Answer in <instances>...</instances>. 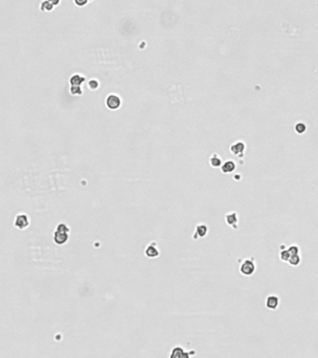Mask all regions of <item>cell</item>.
Listing matches in <instances>:
<instances>
[{
  "instance_id": "obj_13",
  "label": "cell",
  "mask_w": 318,
  "mask_h": 358,
  "mask_svg": "<svg viewBox=\"0 0 318 358\" xmlns=\"http://www.w3.org/2000/svg\"><path fill=\"white\" fill-rule=\"evenodd\" d=\"M226 223L230 226H234L238 223V214L236 212H230L225 216Z\"/></svg>"
},
{
  "instance_id": "obj_4",
  "label": "cell",
  "mask_w": 318,
  "mask_h": 358,
  "mask_svg": "<svg viewBox=\"0 0 318 358\" xmlns=\"http://www.w3.org/2000/svg\"><path fill=\"white\" fill-rule=\"evenodd\" d=\"M256 271V265L251 259H245L240 266V272L245 276H251Z\"/></svg>"
},
{
  "instance_id": "obj_9",
  "label": "cell",
  "mask_w": 318,
  "mask_h": 358,
  "mask_svg": "<svg viewBox=\"0 0 318 358\" xmlns=\"http://www.w3.org/2000/svg\"><path fill=\"white\" fill-rule=\"evenodd\" d=\"M236 169V163L232 159H228L223 163L220 170L223 174H231Z\"/></svg>"
},
{
  "instance_id": "obj_21",
  "label": "cell",
  "mask_w": 318,
  "mask_h": 358,
  "mask_svg": "<svg viewBox=\"0 0 318 358\" xmlns=\"http://www.w3.org/2000/svg\"><path fill=\"white\" fill-rule=\"evenodd\" d=\"M287 250H288V252L290 253V255H291V256H294V255H298V253H300V248H298V245H296V244H292V245H290V246L287 248Z\"/></svg>"
},
{
  "instance_id": "obj_8",
  "label": "cell",
  "mask_w": 318,
  "mask_h": 358,
  "mask_svg": "<svg viewBox=\"0 0 318 358\" xmlns=\"http://www.w3.org/2000/svg\"><path fill=\"white\" fill-rule=\"evenodd\" d=\"M68 239H69L68 233H65V232H61V231H58V230H55L53 232V241H54V243L56 244L63 245V244L67 243Z\"/></svg>"
},
{
  "instance_id": "obj_16",
  "label": "cell",
  "mask_w": 318,
  "mask_h": 358,
  "mask_svg": "<svg viewBox=\"0 0 318 358\" xmlns=\"http://www.w3.org/2000/svg\"><path fill=\"white\" fill-rule=\"evenodd\" d=\"M69 93L73 96H80L83 93V90L81 86H70Z\"/></svg>"
},
{
  "instance_id": "obj_17",
  "label": "cell",
  "mask_w": 318,
  "mask_h": 358,
  "mask_svg": "<svg viewBox=\"0 0 318 358\" xmlns=\"http://www.w3.org/2000/svg\"><path fill=\"white\" fill-rule=\"evenodd\" d=\"M301 258L300 255H294V256L290 257V258L288 260V264L292 267H297L301 264Z\"/></svg>"
},
{
  "instance_id": "obj_22",
  "label": "cell",
  "mask_w": 318,
  "mask_h": 358,
  "mask_svg": "<svg viewBox=\"0 0 318 358\" xmlns=\"http://www.w3.org/2000/svg\"><path fill=\"white\" fill-rule=\"evenodd\" d=\"M74 4H75V5H77V6L80 7V8H81V7H84L85 5H87V4H88V1H87V0H75V1H74Z\"/></svg>"
},
{
  "instance_id": "obj_2",
  "label": "cell",
  "mask_w": 318,
  "mask_h": 358,
  "mask_svg": "<svg viewBox=\"0 0 318 358\" xmlns=\"http://www.w3.org/2000/svg\"><path fill=\"white\" fill-rule=\"evenodd\" d=\"M121 97L117 93H109L105 98V105L109 110H117L121 106Z\"/></svg>"
},
{
  "instance_id": "obj_11",
  "label": "cell",
  "mask_w": 318,
  "mask_h": 358,
  "mask_svg": "<svg viewBox=\"0 0 318 358\" xmlns=\"http://www.w3.org/2000/svg\"><path fill=\"white\" fill-rule=\"evenodd\" d=\"M170 358H190V353L184 351L181 347H175L170 354Z\"/></svg>"
},
{
  "instance_id": "obj_12",
  "label": "cell",
  "mask_w": 318,
  "mask_h": 358,
  "mask_svg": "<svg viewBox=\"0 0 318 358\" xmlns=\"http://www.w3.org/2000/svg\"><path fill=\"white\" fill-rule=\"evenodd\" d=\"M209 164L213 168H220L223 164L222 159L217 153H213L209 158Z\"/></svg>"
},
{
  "instance_id": "obj_20",
  "label": "cell",
  "mask_w": 318,
  "mask_h": 358,
  "mask_svg": "<svg viewBox=\"0 0 318 358\" xmlns=\"http://www.w3.org/2000/svg\"><path fill=\"white\" fill-rule=\"evenodd\" d=\"M55 230H58V231H61V232H65V233H69L70 228L65 223H59L57 225V227H56Z\"/></svg>"
},
{
  "instance_id": "obj_18",
  "label": "cell",
  "mask_w": 318,
  "mask_h": 358,
  "mask_svg": "<svg viewBox=\"0 0 318 358\" xmlns=\"http://www.w3.org/2000/svg\"><path fill=\"white\" fill-rule=\"evenodd\" d=\"M279 257H280V259H281L283 262H288V260H289L291 255H290V253L288 252V250H287V249H284V250H281V251H280Z\"/></svg>"
},
{
  "instance_id": "obj_5",
  "label": "cell",
  "mask_w": 318,
  "mask_h": 358,
  "mask_svg": "<svg viewBox=\"0 0 318 358\" xmlns=\"http://www.w3.org/2000/svg\"><path fill=\"white\" fill-rule=\"evenodd\" d=\"M145 255L149 258H156L160 256V251L158 249V245L155 242H151L148 243L145 249Z\"/></svg>"
},
{
  "instance_id": "obj_3",
  "label": "cell",
  "mask_w": 318,
  "mask_h": 358,
  "mask_svg": "<svg viewBox=\"0 0 318 358\" xmlns=\"http://www.w3.org/2000/svg\"><path fill=\"white\" fill-rule=\"evenodd\" d=\"M246 149V145L244 141H236L230 146V151L232 155L238 157V158H242L245 156V152Z\"/></svg>"
},
{
  "instance_id": "obj_19",
  "label": "cell",
  "mask_w": 318,
  "mask_h": 358,
  "mask_svg": "<svg viewBox=\"0 0 318 358\" xmlns=\"http://www.w3.org/2000/svg\"><path fill=\"white\" fill-rule=\"evenodd\" d=\"M99 86H100V82L96 79H91L88 81V87H89V89L92 90V91H95V90H97L99 88Z\"/></svg>"
},
{
  "instance_id": "obj_14",
  "label": "cell",
  "mask_w": 318,
  "mask_h": 358,
  "mask_svg": "<svg viewBox=\"0 0 318 358\" xmlns=\"http://www.w3.org/2000/svg\"><path fill=\"white\" fill-rule=\"evenodd\" d=\"M54 4L52 2V0H46V1H42L40 3V10L41 11H47V12H50L51 10H53L54 9Z\"/></svg>"
},
{
  "instance_id": "obj_15",
  "label": "cell",
  "mask_w": 318,
  "mask_h": 358,
  "mask_svg": "<svg viewBox=\"0 0 318 358\" xmlns=\"http://www.w3.org/2000/svg\"><path fill=\"white\" fill-rule=\"evenodd\" d=\"M294 130H295V132L298 134H303L306 132V130H307V126H306V124L304 122L300 121V122H297L295 124Z\"/></svg>"
},
{
  "instance_id": "obj_1",
  "label": "cell",
  "mask_w": 318,
  "mask_h": 358,
  "mask_svg": "<svg viewBox=\"0 0 318 358\" xmlns=\"http://www.w3.org/2000/svg\"><path fill=\"white\" fill-rule=\"evenodd\" d=\"M13 226L20 229V230H24L30 226V218L24 213H19L17 214L14 217V222Z\"/></svg>"
},
{
  "instance_id": "obj_7",
  "label": "cell",
  "mask_w": 318,
  "mask_h": 358,
  "mask_svg": "<svg viewBox=\"0 0 318 358\" xmlns=\"http://www.w3.org/2000/svg\"><path fill=\"white\" fill-rule=\"evenodd\" d=\"M280 304V298L275 295H270L266 298L265 300V306L267 309L274 311L278 308Z\"/></svg>"
},
{
  "instance_id": "obj_6",
  "label": "cell",
  "mask_w": 318,
  "mask_h": 358,
  "mask_svg": "<svg viewBox=\"0 0 318 358\" xmlns=\"http://www.w3.org/2000/svg\"><path fill=\"white\" fill-rule=\"evenodd\" d=\"M208 233V227L204 223H199L195 228V232L193 234V239L197 240L198 238H203Z\"/></svg>"
},
{
  "instance_id": "obj_10",
  "label": "cell",
  "mask_w": 318,
  "mask_h": 358,
  "mask_svg": "<svg viewBox=\"0 0 318 358\" xmlns=\"http://www.w3.org/2000/svg\"><path fill=\"white\" fill-rule=\"evenodd\" d=\"M86 81V78L80 73L73 74L69 79L70 86H81Z\"/></svg>"
}]
</instances>
